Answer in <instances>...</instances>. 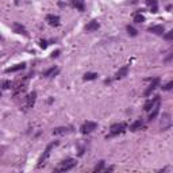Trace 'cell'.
Listing matches in <instances>:
<instances>
[{
    "mask_svg": "<svg viewBox=\"0 0 173 173\" xmlns=\"http://www.w3.org/2000/svg\"><path fill=\"white\" fill-rule=\"evenodd\" d=\"M76 160L73 158H69V160H65V161H62L58 166L56 168V172H66V170H71L72 168L76 166Z\"/></svg>",
    "mask_w": 173,
    "mask_h": 173,
    "instance_id": "cell-1",
    "label": "cell"
},
{
    "mask_svg": "<svg viewBox=\"0 0 173 173\" xmlns=\"http://www.w3.org/2000/svg\"><path fill=\"white\" fill-rule=\"evenodd\" d=\"M58 145V142H51L50 145H48V148H46V150L43 151V154L41 156V158H39V161H38V166H42V165H45V162H46V160L49 158V156H50V153H51V150H53V148L54 146H57Z\"/></svg>",
    "mask_w": 173,
    "mask_h": 173,
    "instance_id": "cell-2",
    "label": "cell"
},
{
    "mask_svg": "<svg viewBox=\"0 0 173 173\" xmlns=\"http://www.w3.org/2000/svg\"><path fill=\"white\" fill-rule=\"evenodd\" d=\"M126 130V123H115V125L111 126L110 128V134H108V137H115V135H119V134L125 133Z\"/></svg>",
    "mask_w": 173,
    "mask_h": 173,
    "instance_id": "cell-3",
    "label": "cell"
},
{
    "mask_svg": "<svg viewBox=\"0 0 173 173\" xmlns=\"http://www.w3.org/2000/svg\"><path fill=\"white\" fill-rule=\"evenodd\" d=\"M172 127V117L170 114L165 112L162 114V118H161V130L162 131H166Z\"/></svg>",
    "mask_w": 173,
    "mask_h": 173,
    "instance_id": "cell-4",
    "label": "cell"
},
{
    "mask_svg": "<svg viewBox=\"0 0 173 173\" xmlns=\"http://www.w3.org/2000/svg\"><path fill=\"white\" fill-rule=\"evenodd\" d=\"M97 127V123L95 122H85L81 125V127H80V131H81L82 134H89L92 133L94 130H96Z\"/></svg>",
    "mask_w": 173,
    "mask_h": 173,
    "instance_id": "cell-5",
    "label": "cell"
},
{
    "mask_svg": "<svg viewBox=\"0 0 173 173\" xmlns=\"http://www.w3.org/2000/svg\"><path fill=\"white\" fill-rule=\"evenodd\" d=\"M158 112H160V102H157L156 104L153 105V108L150 110V114H149V120H153L154 118L158 115Z\"/></svg>",
    "mask_w": 173,
    "mask_h": 173,
    "instance_id": "cell-6",
    "label": "cell"
},
{
    "mask_svg": "<svg viewBox=\"0 0 173 173\" xmlns=\"http://www.w3.org/2000/svg\"><path fill=\"white\" fill-rule=\"evenodd\" d=\"M46 22L50 26H58L60 25V18L57 16V15H48L46 16Z\"/></svg>",
    "mask_w": 173,
    "mask_h": 173,
    "instance_id": "cell-7",
    "label": "cell"
},
{
    "mask_svg": "<svg viewBox=\"0 0 173 173\" xmlns=\"http://www.w3.org/2000/svg\"><path fill=\"white\" fill-rule=\"evenodd\" d=\"M35 99H37V94H35V92H33V94L28 95V96H27V103H26V110L33 108V105H34V103H35Z\"/></svg>",
    "mask_w": 173,
    "mask_h": 173,
    "instance_id": "cell-8",
    "label": "cell"
},
{
    "mask_svg": "<svg viewBox=\"0 0 173 173\" xmlns=\"http://www.w3.org/2000/svg\"><path fill=\"white\" fill-rule=\"evenodd\" d=\"M73 130L72 127H57L53 130V134L54 135H62V134H68Z\"/></svg>",
    "mask_w": 173,
    "mask_h": 173,
    "instance_id": "cell-9",
    "label": "cell"
},
{
    "mask_svg": "<svg viewBox=\"0 0 173 173\" xmlns=\"http://www.w3.org/2000/svg\"><path fill=\"white\" fill-rule=\"evenodd\" d=\"M158 84H160V79H153V81H151V84L149 85V88L146 89V92H145V95L146 96H149V95L151 94V92L154 91V89L158 87Z\"/></svg>",
    "mask_w": 173,
    "mask_h": 173,
    "instance_id": "cell-10",
    "label": "cell"
},
{
    "mask_svg": "<svg viewBox=\"0 0 173 173\" xmlns=\"http://www.w3.org/2000/svg\"><path fill=\"white\" fill-rule=\"evenodd\" d=\"M149 31H150V33H154V34H157V35H161V34H164L165 28H164V26L157 25V26H153V27L149 28Z\"/></svg>",
    "mask_w": 173,
    "mask_h": 173,
    "instance_id": "cell-11",
    "label": "cell"
},
{
    "mask_svg": "<svg viewBox=\"0 0 173 173\" xmlns=\"http://www.w3.org/2000/svg\"><path fill=\"white\" fill-rule=\"evenodd\" d=\"M157 102H160V96H156V97H154V99L148 100V102L145 103V111H150L151 108H153V105L156 104Z\"/></svg>",
    "mask_w": 173,
    "mask_h": 173,
    "instance_id": "cell-12",
    "label": "cell"
},
{
    "mask_svg": "<svg viewBox=\"0 0 173 173\" xmlns=\"http://www.w3.org/2000/svg\"><path fill=\"white\" fill-rule=\"evenodd\" d=\"M72 6L79 11H84V0H71Z\"/></svg>",
    "mask_w": 173,
    "mask_h": 173,
    "instance_id": "cell-13",
    "label": "cell"
},
{
    "mask_svg": "<svg viewBox=\"0 0 173 173\" xmlns=\"http://www.w3.org/2000/svg\"><path fill=\"white\" fill-rule=\"evenodd\" d=\"M127 73H128V66H123V68H120L119 71L117 72V76H115V79H123L125 76H127Z\"/></svg>",
    "mask_w": 173,
    "mask_h": 173,
    "instance_id": "cell-14",
    "label": "cell"
},
{
    "mask_svg": "<svg viewBox=\"0 0 173 173\" xmlns=\"http://www.w3.org/2000/svg\"><path fill=\"white\" fill-rule=\"evenodd\" d=\"M14 30H15V33H18V34H23V35H27V31H26V28L23 27L20 23H14Z\"/></svg>",
    "mask_w": 173,
    "mask_h": 173,
    "instance_id": "cell-15",
    "label": "cell"
},
{
    "mask_svg": "<svg viewBox=\"0 0 173 173\" xmlns=\"http://www.w3.org/2000/svg\"><path fill=\"white\" fill-rule=\"evenodd\" d=\"M97 28H99V23H97L96 20H91L88 25L85 26V30H87V31H95Z\"/></svg>",
    "mask_w": 173,
    "mask_h": 173,
    "instance_id": "cell-16",
    "label": "cell"
},
{
    "mask_svg": "<svg viewBox=\"0 0 173 173\" xmlns=\"http://www.w3.org/2000/svg\"><path fill=\"white\" fill-rule=\"evenodd\" d=\"M142 127H143V122L139 119V120H135V122L130 126V130L131 131H138V130H141Z\"/></svg>",
    "mask_w": 173,
    "mask_h": 173,
    "instance_id": "cell-17",
    "label": "cell"
},
{
    "mask_svg": "<svg viewBox=\"0 0 173 173\" xmlns=\"http://www.w3.org/2000/svg\"><path fill=\"white\" fill-rule=\"evenodd\" d=\"M146 4H148V6L150 7L151 12H154V14H156V12L158 11V6H157V0H146Z\"/></svg>",
    "mask_w": 173,
    "mask_h": 173,
    "instance_id": "cell-18",
    "label": "cell"
},
{
    "mask_svg": "<svg viewBox=\"0 0 173 173\" xmlns=\"http://www.w3.org/2000/svg\"><path fill=\"white\" fill-rule=\"evenodd\" d=\"M58 72H60L58 68H50L49 71H46L45 73H43V76L45 77H53V76H56V74H58Z\"/></svg>",
    "mask_w": 173,
    "mask_h": 173,
    "instance_id": "cell-19",
    "label": "cell"
},
{
    "mask_svg": "<svg viewBox=\"0 0 173 173\" xmlns=\"http://www.w3.org/2000/svg\"><path fill=\"white\" fill-rule=\"evenodd\" d=\"M23 68H25V64H18V65L8 68L6 72H7V73H11V72H18V71H20V69H23Z\"/></svg>",
    "mask_w": 173,
    "mask_h": 173,
    "instance_id": "cell-20",
    "label": "cell"
},
{
    "mask_svg": "<svg viewBox=\"0 0 173 173\" xmlns=\"http://www.w3.org/2000/svg\"><path fill=\"white\" fill-rule=\"evenodd\" d=\"M134 22L135 23H143L145 22V16L138 12V14H135V16H134Z\"/></svg>",
    "mask_w": 173,
    "mask_h": 173,
    "instance_id": "cell-21",
    "label": "cell"
},
{
    "mask_svg": "<svg viewBox=\"0 0 173 173\" xmlns=\"http://www.w3.org/2000/svg\"><path fill=\"white\" fill-rule=\"evenodd\" d=\"M97 79V73H85L84 74V80L88 81V80H95Z\"/></svg>",
    "mask_w": 173,
    "mask_h": 173,
    "instance_id": "cell-22",
    "label": "cell"
},
{
    "mask_svg": "<svg viewBox=\"0 0 173 173\" xmlns=\"http://www.w3.org/2000/svg\"><path fill=\"white\" fill-rule=\"evenodd\" d=\"M127 33L131 35V37H135V35L138 34V31H137V30L133 27V26H127Z\"/></svg>",
    "mask_w": 173,
    "mask_h": 173,
    "instance_id": "cell-23",
    "label": "cell"
},
{
    "mask_svg": "<svg viewBox=\"0 0 173 173\" xmlns=\"http://www.w3.org/2000/svg\"><path fill=\"white\" fill-rule=\"evenodd\" d=\"M103 168H104V161H100L99 165H96L94 169V172H100V170H103Z\"/></svg>",
    "mask_w": 173,
    "mask_h": 173,
    "instance_id": "cell-24",
    "label": "cell"
},
{
    "mask_svg": "<svg viewBox=\"0 0 173 173\" xmlns=\"http://www.w3.org/2000/svg\"><path fill=\"white\" fill-rule=\"evenodd\" d=\"M172 85H173V82H172V81H169V82H168L166 85H164L162 88H164L165 91H169V89H172Z\"/></svg>",
    "mask_w": 173,
    "mask_h": 173,
    "instance_id": "cell-25",
    "label": "cell"
},
{
    "mask_svg": "<svg viewBox=\"0 0 173 173\" xmlns=\"http://www.w3.org/2000/svg\"><path fill=\"white\" fill-rule=\"evenodd\" d=\"M165 39H168V41H170V39H173V31H169L166 35H165Z\"/></svg>",
    "mask_w": 173,
    "mask_h": 173,
    "instance_id": "cell-26",
    "label": "cell"
},
{
    "mask_svg": "<svg viewBox=\"0 0 173 173\" xmlns=\"http://www.w3.org/2000/svg\"><path fill=\"white\" fill-rule=\"evenodd\" d=\"M39 45H41V48H42V49H46V48H48V42H46V41H41Z\"/></svg>",
    "mask_w": 173,
    "mask_h": 173,
    "instance_id": "cell-27",
    "label": "cell"
},
{
    "mask_svg": "<svg viewBox=\"0 0 173 173\" xmlns=\"http://www.w3.org/2000/svg\"><path fill=\"white\" fill-rule=\"evenodd\" d=\"M3 85H4L3 88H10V85H11V82H10V81H6Z\"/></svg>",
    "mask_w": 173,
    "mask_h": 173,
    "instance_id": "cell-28",
    "label": "cell"
},
{
    "mask_svg": "<svg viewBox=\"0 0 173 173\" xmlns=\"http://www.w3.org/2000/svg\"><path fill=\"white\" fill-rule=\"evenodd\" d=\"M58 54H60V50H56L53 54H51V57H57V56H58Z\"/></svg>",
    "mask_w": 173,
    "mask_h": 173,
    "instance_id": "cell-29",
    "label": "cell"
}]
</instances>
